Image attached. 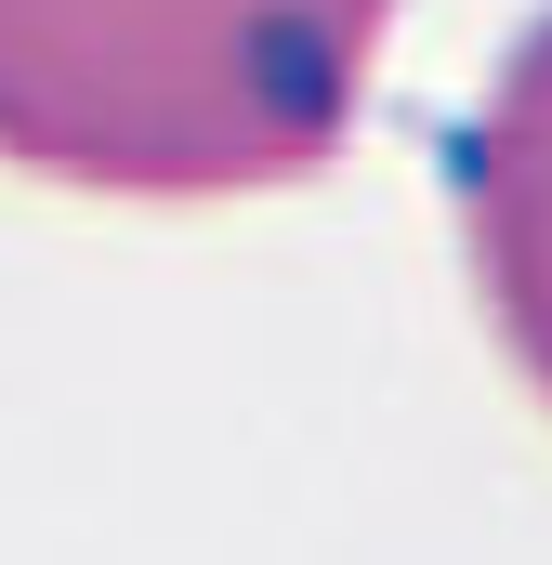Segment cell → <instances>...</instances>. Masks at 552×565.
Returning a JSON list of instances; mask_svg holds the SVG:
<instances>
[{"label": "cell", "mask_w": 552, "mask_h": 565, "mask_svg": "<svg viewBox=\"0 0 552 565\" xmlns=\"http://www.w3.org/2000/svg\"><path fill=\"white\" fill-rule=\"evenodd\" d=\"M408 0H0V171L264 198L342 158Z\"/></svg>", "instance_id": "1"}, {"label": "cell", "mask_w": 552, "mask_h": 565, "mask_svg": "<svg viewBox=\"0 0 552 565\" xmlns=\"http://www.w3.org/2000/svg\"><path fill=\"white\" fill-rule=\"evenodd\" d=\"M460 250H474V302H487L500 355L552 408V0L513 26L487 106L460 132Z\"/></svg>", "instance_id": "2"}]
</instances>
